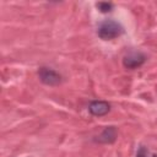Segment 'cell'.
<instances>
[{"label": "cell", "instance_id": "cell-3", "mask_svg": "<svg viewBox=\"0 0 157 157\" xmlns=\"http://www.w3.org/2000/svg\"><path fill=\"white\" fill-rule=\"evenodd\" d=\"M147 60V56L141 53V52H130L126 55L123 56V65L125 69H137L141 65L145 64V61Z\"/></svg>", "mask_w": 157, "mask_h": 157}, {"label": "cell", "instance_id": "cell-2", "mask_svg": "<svg viewBox=\"0 0 157 157\" xmlns=\"http://www.w3.org/2000/svg\"><path fill=\"white\" fill-rule=\"evenodd\" d=\"M38 77H39V81L45 85V86H58L63 81V76L55 71L54 69L52 67H48V66H40L39 70H38Z\"/></svg>", "mask_w": 157, "mask_h": 157}, {"label": "cell", "instance_id": "cell-6", "mask_svg": "<svg viewBox=\"0 0 157 157\" xmlns=\"http://www.w3.org/2000/svg\"><path fill=\"white\" fill-rule=\"evenodd\" d=\"M96 6H97V9H98L101 12H103V13H105V12H110L112 9H113V4H112V2H107V1L97 2Z\"/></svg>", "mask_w": 157, "mask_h": 157}, {"label": "cell", "instance_id": "cell-8", "mask_svg": "<svg viewBox=\"0 0 157 157\" xmlns=\"http://www.w3.org/2000/svg\"><path fill=\"white\" fill-rule=\"evenodd\" d=\"M152 157H157V155H152Z\"/></svg>", "mask_w": 157, "mask_h": 157}, {"label": "cell", "instance_id": "cell-5", "mask_svg": "<svg viewBox=\"0 0 157 157\" xmlns=\"http://www.w3.org/2000/svg\"><path fill=\"white\" fill-rule=\"evenodd\" d=\"M117 136H118V131L115 126H105L102 130V132L98 136H96L93 140L94 142L98 144H113L117 140Z\"/></svg>", "mask_w": 157, "mask_h": 157}, {"label": "cell", "instance_id": "cell-7", "mask_svg": "<svg viewBox=\"0 0 157 157\" xmlns=\"http://www.w3.org/2000/svg\"><path fill=\"white\" fill-rule=\"evenodd\" d=\"M147 155H148V150L145 146H140L136 152V157H147Z\"/></svg>", "mask_w": 157, "mask_h": 157}, {"label": "cell", "instance_id": "cell-4", "mask_svg": "<svg viewBox=\"0 0 157 157\" xmlns=\"http://www.w3.org/2000/svg\"><path fill=\"white\" fill-rule=\"evenodd\" d=\"M109 110H110V104L107 101L96 99V101H91L88 104V112L93 117H103L108 114Z\"/></svg>", "mask_w": 157, "mask_h": 157}, {"label": "cell", "instance_id": "cell-1", "mask_svg": "<svg viewBox=\"0 0 157 157\" xmlns=\"http://www.w3.org/2000/svg\"><path fill=\"white\" fill-rule=\"evenodd\" d=\"M124 33V27L114 20H104L97 28V34L103 40H112Z\"/></svg>", "mask_w": 157, "mask_h": 157}]
</instances>
